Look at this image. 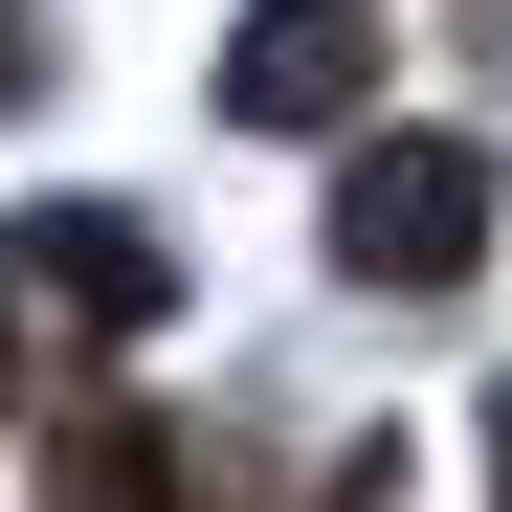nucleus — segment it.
<instances>
[{
    "mask_svg": "<svg viewBox=\"0 0 512 512\" xmlns=\"http://www.w3.org/2000/svg\"><path fill=\"white\" fill-rule=\"evenodd\" d=\"M334 268H357V290H468L490 268V134H357Z\"/></svg>",
    "mask_w": 512,
    "mask_h": 512,
    "instance_id": "nucleus-1",
    "label": "nucleus"
},
{
    "mask_svg": "<svg viewBox=\"0 0 512 512\" xmlns=\"http://www.w3.org/2000/svg\"><path fill=\"white\" fill-rule=\"evenodd\" d=\"M334 112H379V23H357V0H245L223 134H334Z\"/></svg>",
    "mask_w": 512,
    "mask_h": 512,
    "instance_id": "nucleus-2",
    "label": "nucleus"
},
{
    "mask_svg": "<svg viewBox=\"0 0 512 512\" xmlns=\"http://www.w3.org/2000/svg\"><path fill=\"white\" fill-rule=\"evenodd\" d=\"M0 290H45L67 334H156V312H179V245H156V223H112V201H23Z\"/></svg>",
    "mask_w": 512,
    "mask_h": 512,
    "instance_id": "nucleus-3",
    "label": "nucleus"
},
{
    "mask_svg": "<svg viewBox=\"0 0 512 512\" xmlns=\"http://www.w3.org/2000/svg\"><path fill=\"white\" fill-rule=\"evenodd\" d=\"M201 468H179V423L156 401H67L45 423V512H179Z\"/></svg>",
    "mask_w": 512,
    "mask_h": 512,
    "instance_id": "nucleus-4",
    "label": "nucleus"
},
{
    "mask_svg": "<svg viewBox=\"0 0 512 512\" xmlns=\"http://www.w3.org/2000/svg\"><path fill=\"white\" fill-rule=\"evenodd\" d=\"M45 90V0H0V112H23Z\"/></svg>",
    "mask_w": 512,
    "mask_h": 512,
    "instance_id": "nucleus-5",
    "label": "nucleus"
},
{
    "mask_svg": "<svg viewBox=\"0 0 512 512\" xmlns=\"http://www.w3.org/2000/svg\"><path fill=\"white\" fill-rule=\"evenodd\" d=\"M490 490H512V401H490Z\"/></svg>",
    "mask_w": 512,
    "mask_h": 512,
    "instance_id": "nucleus-6",
    "label": "nucleus"
}]
</instances>
